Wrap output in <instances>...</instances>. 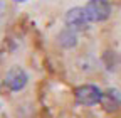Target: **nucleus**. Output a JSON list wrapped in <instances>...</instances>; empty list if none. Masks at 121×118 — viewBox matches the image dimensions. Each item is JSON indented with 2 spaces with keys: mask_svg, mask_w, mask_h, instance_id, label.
Masks as SVG:
<instances>
[{
  "mask_svg": "<svg viewBox=\"0 0 121 118\" xmlns=\"http://www.w3.org/2000/svg\"><path fill=\"white\" fill-rule=\"evenodd\" d=\"M74 98L76 101L82 106H93V105H98L101 103V98H103V93L98 86L94 84H82L79 88H76L74 91Z\"/></svg>",
  "mask_w": 121,
  "mask_h": 118,
  "instance_id": "f257e3e1",
  "label": "nucleus"
},
{
  "mask_svg": "<svg viewBox=\"0 0 121 118\" xmlns=\"http://www.w3.org/2000/svg\"><path fill=\"white\" fill-rule=\"evenodd\" d=\"M84 10L89 22H103L111 15V4L108 0H89Z\"/></svg>",
  "mask_w": 121,
  "mask_h": 118,
  "instance_id": "f03ea898",
  "label": "nucleus"
},
{
  "mask_svg": "<svg viewBox=\"0 0 121 118\" xmlns=\"http://www.w3.org/2000/svg\"><path fill=\"white\" fill-rule=\"evenodd\" d=\"M66 24L67 29L78 32V31H86L89 25V19L86 15V10L82 7H74L66 14Z\"/></svg>",
  "mask_w": 121,
  "mask_h": 118,
  "instance_id": "7ed1b4c3",
  "label": "nucleus"
},
{
  "mask_svg": "<svg viewBox=\"0 0 121 118\" xmlns=\"http://www.w3.org/2000/svg\"><path fill=\"white\" fill-rule=\"evenodd\" d=\"M4 84L9 88L10 91H20L22 88L27 84V74L22 68H12L5 73V78H4Z\"/></svg>",
  "mask_w": 121,
  "mask_h": 118,
  "instance_id": "20e7f679",
  "label": "nucleus"
},
{
  "mask_svg": "<svg viewBox=\"0 0 121 118\" xmlns=\"http://www.w3.org/2000/svg\"><path fill=\"white\" fill-rule=\"evenodd\" d=\"M101 105L103 108H106L108 111H114L121 106V95L116 90H108L106 93H103L101 98Z\"/></svg>",
  "mask_w": 121,
  "mask_h": 118,
  "instance_id": "39448f33",
  "label": "nucleus"
},
{
  "mask_svg": "<svg viewBox=\"0 0 121 118\" xmlns=\"http://www.w3.org/2000/svg\"><path fill=\"white\" fill-rule=\"evenodd\" d=\"M57 42L60 44L62 47H74L76 46V42H78V37H76V32L74 31H71V29H62V31L59 32V36H57Z\"/></svg>",
  "mask_w": 121,
  "mask_h": 118,
  "instance_id": "423d86ee",
  "label": "nucleus"
},
{
  "mask_svg": "<svg viewBox=\"0 0 121 118\" xmlns=\"http://www.w3.org/2000/svg\"><path fill=\"white\" fill-rule=\"evenodd\" d=\"M15 2H25V0H15Z\"/></svg>",
  "mask_w": 121,
  "mask_h": 118,
  "instance_id": "0eeeda50",
  "label": "nucleus"
}]
</instances>
